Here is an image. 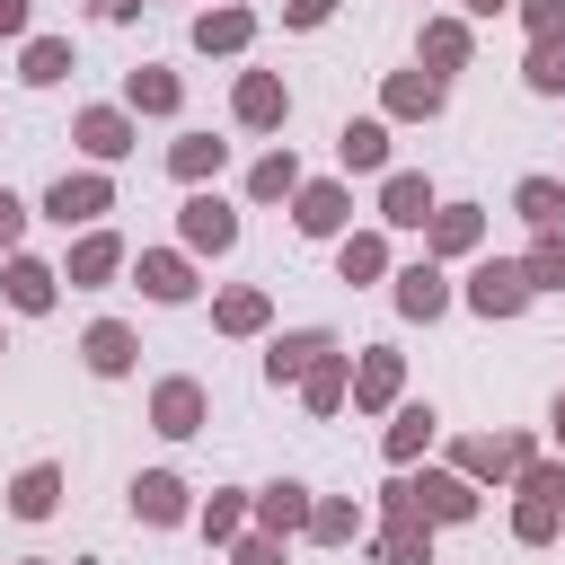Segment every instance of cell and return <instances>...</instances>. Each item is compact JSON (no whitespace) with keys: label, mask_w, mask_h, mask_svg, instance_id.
Masks as SVG:
<instances>
[{"label":"cell","mask_w":565,"mask_h":565,"mask_svg":"<svg viewBox=\"0 0 565 565\" xmlns=\"http://www.w3.org/2000/svg\"><path fill=\"white\" fill-rule=\"evenodd\" d=\"M530 274H521V256H468V274H459V309L468 318H486V327H512V318H530Z\"/></svg>","instance_id":"3957f363"},{"label":"cell","mask_w":565,"mask_h":565,"mask_svg":"<svg viewBox=\"0 0 565 565\" xmlns=\"http://www.w3.org/2000/svg\"><path fill=\"white\" fill-rule=\"evenodd\" d=\"M397 274V247H388V230L371 221V230H344L335 238V282H353V291H371V282H388Z\"/></svg>","instance_id":"4316f807"},{"label":"cell","mask_w":565,"mask_h":565,"mask_svg":"<svg viewBox=\"0 0 565 565\" xmlns=\"http://www.w3.org/2000/svg\"><path fill=\"white\" fill-rule=\"evenodd\" d=\"M521 88H530V97H565V35L521 44Z\"/></svg>","instance_id":"f35d334b"},{"label":"cell","mask_w":565,"mask_h":565,"mask_svg":"<svg viewBox=\"0 0 565 565\" xmlns=\"http://www.w3.org/2000/svg\"><path fill=\"white\" fill-rule=\"evenodd\" d=\"M124 265H132V247H124V230H106V221L62 247V282H71V291H106Z\"/></svg>","instance_id":"ac0fdd59"},{"label":"cell","mask_w":565,"mask_h":565,"mask_svg":"<svg viewBox=\"0 0 565 565\" xmlns=\"http://www.w3.org/2000/svg\"><path fill=\"white\" fill-rule=\"evenodd\" d=\"M512 18H521V35H530V44L565 35V0H512Z\"/></svg>","instance_id":"60d3db41"},{"label":"cell","mask_w":565,"mask_h":565,"mask_svg":"<svg viewBox=\"0 0 565 565\" xmlns=\"http://www.w3.org/2000/svg\"><path fill=\"white\" fill-rule=\"evenodd\" d=\"M0 309L9 318H53L62 309V265L53 256H26V247L0 256Z\"/></svg>","instance_id":"9c48e42d"},{"label":"cell","mask_w":565,"mask_h":565,"mask_svg":"<svg viewBox=\"0 0 565 565\" xmlns=\"http://www.w3.org/2000/svg\"><path fill=\"white\" fill-rule=\"evenodd\" d=\"M300 406H309L318 424H335V415L353 406V353H327V362L300 380Z\"/></svg>","instance_id":"e575fe53"},{"label":"cell","mask_w":565,"mask_h":565,"mask_svg":"<svg viewBox=\"0 0 565 565\" xmlns=\"http://www.w3.org/2000/svg\"><path fill=\"white\" fill-rule=\"evenodd\" d=\"M141 9H150V0H88V18H97V26H132Z\"/></svg>","instance_id":"7dc6e473"},{"label":"cell","mask_w":565,"mask_h":565,"mask_svg":"<svg viewBox=\"0 0 565 565\" xmlns=\"http://www.w3.org/2000/svg\"><path fill=\"white\" fill-rule=\"evenodd\" d=\"M203 424H212V388H203L194 371L150 380V433H159V441H194Z\"/></svg>","instance_id":"30bf717a"},{"label":"cell","mask_w":565,"mask_h":565,"mask_svg":"<svg viewBox=\"0 0 565 565\" xmlns=\"http://www.w3.org/2000/svg\"><path fill=\"white\" fill-rule=\"evenodd\" d=\"M388 132H397V124H380V115H344V124H335V168H344V177H388V168H397V159H388V150H397Z\"/></svg>","instance_id":"484cf974"},{"label":"cell","mask_w":565,"mask_h":565,"mask_svg":"<svg viewBox=\"0 0 565 565\" xmlns=\"http://www.w3.org/2000/svg\"><path fill=\"white\" fill-rule=\"evenodd\" d=\"M35 35V0H0V44H26Z\"/></svg>","instance_id":"bcb514c9"},{"label":"cell","mask_w":565,"mask_h":565,"mask_svg":"<svg viewBox=\"0 0 565 565\" xmlns=\"http://www.w3.org/2000/svg\"><path fill=\"white\" fill-rule=\"evenodd\" d=\"M459 18L477 26V18H512V0H459Z\"/></svg>","instance_id":"c3c4849f"},{"label":"cell","mask_w":565,"mask_h":565,"mask_svg":"<svg viewBox=\"0 0 565 565\" xmlns=\"http://www.w3.org/2000/svg\"><path fill=\"white\" fill-rule=\"evenodd\" d=\"M115 212V168H62L44 194H35V221H53L62 238H79V230H97Z\"/></svg>","instance_id":"277c9868"},{"label":"cell","mask_w":565,"mask_h":565,"mask_svg":"<svg viewBox=\"0 0 565 565\" xmlns=\"http://www.w3.org/2000/svg\"><path fill=\"white\" fill-rule=\"evenodd\" d=\"M0 353H9V318H0Z\"/></svg>","instance_id":"816d5d0a"},{"label":"cell","mask_w":565,"mask_h":565,"mask_svg":"<svg viewBox=\"0 0 565 565\" xmlns=\"http://www.w3.org/2000/svg\"><path fill=\"white\" fill-rule=\"evenodd\" d=\"M547 441H556V459H565V388L547 397Z\"/></svg>","instance_id":"681fc988"},{"label":"cell","mask_w":565,"mask_h":565,"mask_svg":"<svg viewBox=\"0 0 565 565\" xmlns=\"http://www.w3.org/2000/svg\"><path fill=\"white\" fill-rule=\"evenodd\" d=\"M335 9H344V0H282V26H291V35H318Z\"/></svg>","instance_id":"f6af8a7d"},{"label":"cell","mask_w":565,"mask_h":565,"mask_svg":"<svg viewBox=\"0 0 565 565\" xmlns=\"http://www.w3.org/2000/svg\"><path fill=\"white\" fill-rule=\"evenodd\" d=\"M212 335H230V344L274 335V291H265V282H230V291H212Z\"/></svg>","instance_id":"83f0119b"},{"label":"cell","mask_w":565,"mask_h":565,"mask_svg":"<svg viewBox=\"0 0 565 565\" xmlns=\"http://www.w3.org/2000/svg\"><path fill=\"white\" fill-rule=\"evenodd\" d=\"M556 530H565V512L547 494H521L512 486V547H556Z\"/></svg>","instance_id":"74e56055"},{"label":"cell","mask_w":565,"mask_h":565,"mask_svg":"<svg viewBox=\"0 0 565 565\" xmlns=\"http://www.w3.org/2000/svg\"><path fill=\"white\" fill-rule=\"evenodd\" d=\"M433 203H441V185H433L424 168H388V177H380V203H371V212H380V230H415V238H424Z\"/></svg>","instance_id":"d4e9b609"},{"label":"cell","mask_w":565,"mask_h":565,"mask_svg":"<svg viewBox=\"0 0 565 565\" xmlns=\"http://www.w3.org/2000/svg\"><path fill=\"white\" fill-rule=\"evenodd\" d=\"M521 494H547V503L565 512V459H556V450H539V459L521 468Z\"/></svg>","instance_id":"b9f144b4"},{"label":"cell","mask_w":565,"mask_h":565,"mask_svg":"<svg viewBox=\"0 0 565 565\" xmlns=\"http://www.w3.org/2000/svg\"><path fill=\"white\" fill-rule=\"evenodd\" d=\"M115 106H124L132 124H177V115H185V71H168V62H132Z\"/></svg>","instance_id":"2e32d148"},{"label":"cell","mask_w":565,"mask_h":565,"mask_svg":"<svg viewBox=\"0 0 565 565\" xmlns=\"http://www.w3.org/2000/svg\"><path fill=\"white\" fill-rule=\"evenodd\" d=\"M71 141H79V159H88V168H115V159H132V150H141V124H132L115 97H97V106H79V115H71Z\"/></svg>","instance_id":"4fadbf2b"},{"label":"cell","mask_w":565,"mask_h":565,"mask_svg":"<svg viewBox=\"0 0 565 565\" xmlns=\"http://www.w3.org/2000/svg\"><path fill=\"white\" fill-rule=\"evenodd\" d=\"M406 397V353L397 344H353V415H388Z\"/></svg>","instance_id":"44dd1931"},{"label":"cell","mask_w":565,"mask_h":565,"mask_svg":"<svg viewBox=\"0 0 565 565\" xmlns=\"http://www.w3.org/2000/svg\"><path fill=\"white\" fill-rule=\"evenodd\" d=\"M300 539H309V547H362V539H371V512H362L353 494H318Z\"/></svg>","instance_id":"4dcf8cb0"},{"label":"cell","mask_w":565,"mask_h":565,"mask_svg":"<svg viewBox=\"0 0 565 565\" xmlns=\"http://www.w3.org/2000/svg\"><path fill=\"white\" fill-rule=\"evenodd\" d=\"M282 212H291V230H300L309 247H335V238L353 230V185H344V177H300V194H291Z\"/></svg>","instance_id":"8992f818"},{"label":"cell","mask_w":565,"mask_h":565,"mask_svg":"<svg viewBox=\"0 0 565 565\" xmlns=\"http://www.w3.org/2000/svg\"><path fill=\"white\" fill-rule=\"evenodd\" d=\"M468 62H477V26H468L459 9H433V18L415 26V71H433V79L450 88Z\"/></svg>","instance_id":"7c38bea8"},{"label":"cell","mask_w":565,"mask_h":565,"mask_svg":"<svg viewBox=\"0 0 565 565\" xmlns=\"http://www.w3.org/2000/svg\"><path fill=\"white\" fill-rule=\"evenodd\" d=\"M79 371H88V380H132V371H141V327L88 318V327H79Z\"/></svg>","instance_id":"ffe728a7"},{"label":"cell","mask_w":565,"mask_h":565,"mask_svg":"<svg viewBox=\"0 0 565 565\" xmlns=\"http://www.w3.org/2000/svg\"><path fill=\"white\" fill-rule=\"evenodd\" d=\"M477 512H486V486H468L459 468H388V486H380V521L468 530Z\"/></svg>","instance_id":"6da1fadb"},{"label":"cell","mask_w":565,"mask_h":565,"mask_svg":"<svg viewBox=\"0 0 565 565\" xmlns=\"http://www.w3.org/2000/svg\"><path fill=\"white\" fill-rule=\"evenodd\" d=\"M132 282H141V300L150 309H185L194 291H203V265L185 256V247H132V265H124Z\"/></svg>","instance_id":"ba28073f"},{"label":"cell","mask_w":565,"mask_h":565,"mask_svg":"<svg viewBox=\"0 0 565 565\" xmlns=\"http://www.w3.org/2000/svg\"><path fill=\"white\" fill-rule=\"evenodd\" d=\"M362 547H371V565H433V530L424 521H380Z\"/></svg>","instance_id":"8d00e7d4"},{"label":"cell","mask_w":565,"mask_h":565,"mask_svg":"<svg viewBox=\"0 0 565 565\" xmlns=\"http://www.w3.org/2000/svg\"><path fill=\"white\" fill-rule=\"evenodd\" d=\"M450 115V88L433 71H388L380 79V124H441Z\"/></svg>","instance_id":"cb8c5ba5"},{"label":"cell","mask_w":565,"mask_h":565,"mask_svg":"<svg viewBox=\"0 0 565 565\" xmlns=\"http://www.w3.org/2000/svg\"><path fill=\"white\" fill-rule=\"evenodd\" d=\"M26 221H35V203L0 185V256H18V247H26Z\"/></svg>","instance_id":"7bdbcfd3"},{"label":"cell","mask_w":565,"mask_h":565,"mask_svg":"<svg viewBox=\"0 0 565 565\" xmlns=\"http://www.w3.org/2000/svg\"><path fill=\"white\" fill-rule=\"evenodd\" d=\"M300 177H309V168H300V150H291V141H274V150H256V159H247V185H238V194H247V203H291V194H300Z\"/></svg>","instance_id":"f546056e"},{"label":"cell","mask_w":565,"mask_h":565,"mask_svg":"<svg viewBox=\"0 0 565 565\" xmlns=\"http://www.w3.org/2000/svg\"><path fill=\"white\" fill-rule=\"evenodd\" d=\"M62 486H71L62 459H26V468L0 486V503H9V521H53V512H62Z\"/></svg>","instance_id":"f1b7e54d"},{"label":"cell","mask_w":565,"mask_h":565,"mask_svg":"<svg viewBox=\"0 0 565 565\" xmlns=\"http://www.w3.org/2000/svg\"><path fill=\"white\" fill-rule=\"evenodd\" d=\"M221 168H230V141H212V132H177L168 141V177L194 194V185H221Z\"/></svg>","instance_id":"1f68e13d"},{"label":"cell","mask_w":565,"mask_h":565,"mask_svg":"<svg viewBox=\"0 0 565 565\" xmlns=\"http://www.w3.org/2000/svg\"><path fill=\"white\" fill-rule=\"evenodd\" d=\"M388 300H397V318H406V327H441V318L459 309V282H450V265L415 256V265H397V274H388Z\"/></svg>","instance_id":"52a82bcc"},{"label":"cell","mask_w":565,"mask_h":565,"mask_svg":"<svg viewBox=\"0 0 565 565\" xmlns=\"http://www.w3.org/2000/svg\"><path fill=\"white\" fill-rule=\"evenodd\" d=\"M71 71H79V53H71V35H44V26H35V35L18 44V79H26V88H62Z\"/></svg>","instance_id":"836d02e7"},{"label":"cell","mask_w":565,"mask_h":565,"mask_svg":"<svg viewBox=\"0 0 565 565\" xmlns=\"http://www.w3.org/2000/svg\"><path fill=\"white\" fill-rule=\"evenodd\" d=\"M309 503H318V486H300V477H274V486H256L247 494V530H265V539H300L309 530Z\"/></svg>","instance_id":"7402d4cb"},{"label":"cell","mask_w":565,"mask_h":565,"mask_svg":"<svg viewBox=\"0 0 565 565\" xmlns=\"http://www.w3.org/2000/svg\"><path fill=\"white\" fill-rule=\"evenodd\" d=\"M124 503H132L141 530H194V486H185L177 468H132Z\"/></svg>","instance_id":"8fae6325"},{"label":"cell","mask_w":565,"mask_h":565,"mask_svg":"<svg viewBox=\"0 0 565 565\" xmlns=\"http://www.w3.org/2000/svg\"><path fill=\"white\" fill-rule=\"evenodd\" d=\"M433 441H441V406H433V397H397V406L380 415V459H388V468H424Z\"/></svg>","instance_id":"9a60e30c"},{"label":"cell","mask_w":565,"mask_h":565,"mask_svg":"<svg viewBox=\"0 0 565 565\" xmlns=\"http://www.w3.org/2000/svg\"><path fill=\"white\" fill-rule=\"evenodd\" d=\"M530 459H539V433L494 424V433H450V459H441V468H459L468 486H521Z\"/></svg>","instance_id":"7a4b0ae2"},{"label":"cell","mask_w":565,"mask_h":565,"mask_svg":"<svg viewBox=\"0 0 565 565\" xmlns=\"http://www.w3.org/2000/svg\"><path fill=\"white\" fill-rule=\"evenodd\" d=\"M521 274H530V291H539V300H547V291H565V230H556V238H530Z\"/></svg>","instance_id":"ab89813d"},{"label":"cell","mask_w":565,"mask_h":565,"mask_svg":"<svg viewBox=\"0 0 565 565\" xmlns=\"http://www.w3.org/2000/svg\"><path fill=\"white\" fill-rule=\"evenodd\" d=\"M512 212L530 221V238H556V230H565V177H547V168H530V177L512 185Z\"/></svg>","instance_id":"d6a6232c"},{"label":"cell","mask_w":565,"mask_h":565,"mask_svg":"<svg viewBox=\"0 0 565 565\" xmlns=\"http://www.w3.org/2000/svg\"><path fill=\"white\" fill-rule=\"evenodd\" d=\"M230 124L238 132H282L291 124V79L282 71H238L230 79Z\"/></svg>","instance_id":"e0dca14e"},{"label":"cell","mask_w":565,"mask_h":565,"mask_svg":"<svg viewBox=\"0 0 565 565\" xmlns=\"http://www.w3.org/2000/svg\"><path fill=\"white\" fill-rule=\"evenodd\" d=\"M327 353H344L335 327H282V335H265V388H300Z\"/></svg>","instance_id":"5bb4252c"},{"label":"cell","mask_w":565,"mask_h":565,"mask_svg":"<svg viewBox=\"0 0 565 565\" xmlns=\"http://www.w3.org/2000/svg\"><path fill=\"white\" fill-rule=\"evenodd\" d=\"M424 256H433V265H468V256H486V203H433V221H424Z\"/></svg>","instance_id":"d6986e66"},{"label":"cell","mask_w":565,"mask_h":565,"mask_svg":"<svg viewBox=\"0 0 565 565\" xmlns=\"http://www.w3.org/2000/svg\"><path fill=\"white\" fill-rule=\"evenodd\" d=\"M238 230H247V221H238V203H230L221 185H194V194L177 203V247H185L194 265H203V256H230Z\"/></svg>","instance_id":"5b68a950"},{"label":"cell","mask_w":565,"mask_h":565,"mask_svg":"<svg viewBox=\"0 0 565 565\" xmlns=\"http://www.w3.org/2000/svg\"><path fill=\"white\" fill-rule=\"evenodd\" d=\"M247 494H256V486H212V494H194V530H203V547H230V539L247 530Z\"/></svg>","instance_id":"d590c367"},{"label":"cell","mask_w":565,"mask_h":565,"mask_svg":"<svg viewBox=\"0 0 565 565\" xmlns=\"http://www.w3.org/2000/svg\"><path fill=\"white\" fill-rule=\"evenodd\" d=\"M282 556H291V547L265 539V530H238V539H230V565H282Z\"/></svg>","instance_id":"ee69618b"},{"label":"cell","mask_w":565,"mask_h":565,"mask_svg":"<svg viewBox=\"0 0 565 565\" xmlns=\"http://www.w3.org/2000/svg\"><path fill=\"white\" fill-rule=\"evenodd\" d=\"M185 44H194L203 62H212V53H221V62H238V53L256 44V9H247V0H212V9H194Z\"/></svg>","instance_id":"603a6c76"},{"label":"cell","mask_w":565,"mask_h":565,"mask_svg":"<svg viewBox=\"0 0 565 565\" xmlns=\"http://www.w3.org/2000/svg\"><path fill=\"white\" fill-rule=\"evenodd\" d=\"M18 565H53V556H18Z\"/></svg>","instance_id":"f907efd6"}]
</instances>
